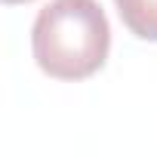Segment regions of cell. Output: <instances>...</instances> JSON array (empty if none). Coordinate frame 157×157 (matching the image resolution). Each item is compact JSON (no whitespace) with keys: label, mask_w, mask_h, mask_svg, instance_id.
<instances>
[{"label":"cell","mask_w":157,"mask_h":157,"mask_svg":"<svg viewBox=\"0 0 157 157\" xmlns=\"http://www.w3.org/2000/svg\"><path fill=\"white\" fill-rule=\"evenodd\" d=\"M111 49V25L99 0H49L31 28V52L56 80L93 77Z\"/></svg>","instance_id":"cell-1"},{"label":"cell","mask_w":157,"mask_h":157,"mask_svg":"<svg viewBox=\"0 0 157 157\" xmlns=\"http://www.w3.org/2000/svg\"><path fill=\"white\" fill-rule=\"evenodd\" d=\"M129 34L139 40H157V0H114Z\"/></svg>","instance_id":"cell-2"},{"label":"cell","mask_w":157,"mask_h":157,"mask_svg":"<svg viewBox=\"0 0 157 157\" xmlns=\"http://www.w3.org/2000/svg\"><path fill=\"white\" fill-rule=\"evenodd\" d=\"M6 6H13V3H28V0H3Z\"/></svg>","instance_id":"cell-3"}]
</instances>
